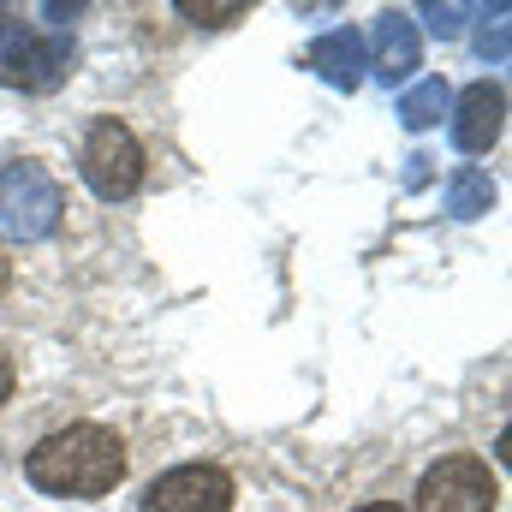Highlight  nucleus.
<instances>
[{"instance_id":"f257e3e1","label":"nucleus","mask_w":512,"mask_h":512,"mask_svg":"<svg viewBox=\"0 0 512 512\" xmlns=\"http://www.w3.org/2000/svg\"><path fill=\"white\" fill-rule=\"evenodd\" d=\"M24 477L42 495H78V501H90V495H108L126 477V447L102 423H72V429H60V435H48V441L30 447Z\"/></svg>"},{"instance_id":"f03ea898","label":"nucleus","mask_w":512,"mask_h":512,"mask_svg":"<svg viewBox=\"0 0 512 512\" xmlns=\"http://www.w3.org/2000/svg\"><path fill=\"white\" fill-rule=\"evenodd\" d=\"M60 215H66V197H60L48 167H36V161L0 167V233L6 239L36 245V239H48L60 227Z\"/></svg>"},{"instance_id":"7ed1b4c3","label":"nucleus","mask_w":512,"mask_h":512,"mask_svg":"<svg viewBox=\"0 0 512 512\" xmlns=\"http://www.w3.org/2000/svg\"><path fill=\"white\" fill-rule=\"evenodd\" d=\"M78 167H84V185H90L102 203H126L131 191L143 185V149H137V137H131L120 120H96V126H90Z\"/></svg>"},{"instance_id":"20e7f679","label":"nucleus","mask_w":512,"mask_h":512,"mask_svg":"<svg viewBox=\"0 0 512 512\" xmlns=\"http://www.w3.org/2000/svg\"><path fill=\"white\" fill-rule=\"evenodd\" d=\"M66 78V42L18 24L12 12H0V84L12 90H48Z\"/></svg>"},{"instance_id":"39448f33","label":"nucleus","mask_w":512,"mask_h":512,"mask_svg":"<svg viewBox=\"0 0 512 512\" xmlns=\"http://www.w3.org/2000/svg\"><path fill=\"white\" fill-rule=\"evenodd\" d=\"M495 501H501V489H495L489 465L471 453L429 465L417 483V512H495Z\"/></svg>"},{"instance_id":"423d86ee","label":"nucleus","mask_w":512,"mask_h":512,"mask_svg":"<svg viewBox=\"0 0 512 512\" xmlns=\"http://www.w3.org/2000/svg\"><path fill=\"white\" fill-rule=\"evenodd\" d=\"M233 507V477L221 465H173L143 489V512H227Z\"/></svg>"},{"instance_id":"0eeeda50","label":"nucleus","mask_w":512,"mask_h":512,"mask_svg":"<svg viewBox=\"0 0 512 512\" xmlns=\"http://www.w3.org/2000/svg\"><path fill=\"white\" fill-rule=\"evenodd\" d=\"M501 120H507V90L501 84H471L465 96H459V108H453V149H465V155H483V149H495L501 143Z\"/></svg>"},{"instance_id":"6e6552de","label":"nucleus","mask_w":512,"mask_h":512,"mask_svg":"<svg viewBox=\"0 0 512 512\" xmlns=\"http://www.w3.org/2000/svg\"><path fill=\"white\" fill-rule=\"evenodd\" d=\"M364 48H376V72H382L387 84H405L423 66V36H417L411 12H382L376 18V36Z\"/></svg>"},{"instance_id":"1a4fd4ad","label":"nucleus","mask_w":512,"mask_h":512,"mask_svg":"<svg viewBox=\"0 0 512 512\" xmlns=\"http://www.w3.org/2000/svg\"><path fill=\"white\" fill-rule=\"evenodd\" d=\"M310 66H316L334 90H358V78H364V66H370V48H364L358 30H328V36L310 42Z\"/></svg>"},{"instance_id":"9d476101","label":"nucleus","mask_w":512,"mask_h":512,"mask_svg":"<svg viewBox=\"0 0 512 512\" xmlns=\"http://www.w3.org/2000/svg\"><path fill=\"white\" fill-rule=\"evenodd\" d=\"M447 114H453L447 78H423V84H411V90L399 96V126L405 131H429V126H441Z\"/></svg>"},{"instance_id":"9b49d317","label":"nucleus","mask_w":512,"mask_h":512,"mask_svg":"<svg viewBox=\"0 0 512 512\" xmlns=\"http://www.w3.org/2000/svg\"><path fill=\"white\" fill-rule=\"evenodd\" d=\"M489 209H495V185H489V173L459 167L453 185H447V215H453V221H477V215H489Z\"/></svg>"},{"instance_id":"f8f14e48","label":"nucleus","mask_w":512,"mask_h":512,"mask_svg":"<svg viewBox=\"0 0 512 512\" xmlns=\"http://www.w3.org/2000/svg\"><path fill=\"white\" fill-rule=\"evenodd\" d=\"M477 48H483V60L507 66V6H495V12H489V24L477 30Z\"/></svg>"},{"instance_id":"ddd939ff","label":"nucleus","mask_w":512,"mask_h":512,"mask_svg":"<svg viewBox=\"0 0 512 512\" xmlns=\"http://www.w3.org/2000/svg\"><path fill=\"white\" fill-rule=\"evenodd\" d=\"M179 18H197V24H227V18H245V6L233 0V6H197V0H185L179 6Z\"/></svg>"},{"instance_id":"4468645a","label":"nucleus","mask_w":512,"mask_h":512,"mask_svg":"<svg viewBox=\"0 0 512 512\" xmlns=\"http://www.w3.org/2000/svg\"><path fill=\"white\" fill-rule=\"evenodd\" d=\"M423 18H429V30H435V36H459L465 6H423Z\"/></svg>"},{"instance_id":"2eb2a0df","label":"nucleus","mask_w":512,"mask_h":512,"mask_svg":"<svg viewBox=\"0 0 512 512\" xmlns=\"http://www.w3.org/2000/svg\"><path fill=\"white\" fill-rule=\"evenodd\" d=\"M6 393H12V358L0 352V405H6Z\"/></svg>"},{"instance_id":"dca6fc26","label":"nucleus","mask_w":512,"mask_h":512,"mask_svg":"<svg viewBox=\"0 0 512 512\" xmlns=\"http://www.w3.org/2000/svg\"><path fill=\"white\" fill-rule=\"evenodd\" d=\"M364 512H399V507H387V501H376V507H364Z\"/></svg>"}]
</instances>
